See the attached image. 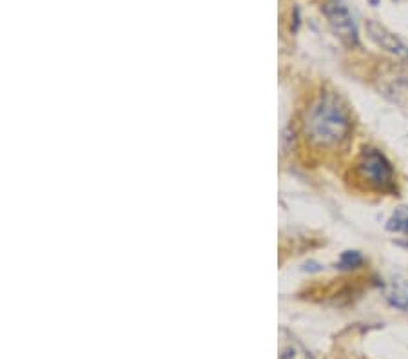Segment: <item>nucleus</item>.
Wrapping results in <instances>:
<instances>
[{"mask_svg":"<svg viewBox=\"0 0 408 359\" xmlns=\"http://www.w3.org/2000/svg\"><path fill=\"white\" fill-rule=\"evenodd\" d=\"M350 129L352 124L347 109L333 95L321 96L310 108L305 122L307 138L321 147L340 145L343 140H347Z\"/></svg>","mask_w":408,"mask_h":359,"instance_id":"1","label":"nucleus"},{"mask_svg":"<svg viewBox=\"0 0 408 359\" xmlns=\"http://www.w3.org/2000/svg\"><path fill=\"white\" fill-rule=\"evenodd\" d=\"M357 172L368 185L376 189H388L394 184V169L383 152L377 149H365L357 158Z\"/></svg>","mask_w":408,"mask_h":359,"instance_id":"2","label":"nucleus"},{"mask_svg":"<svg viewBox=\"0 0 408 359\" xmlns=\"http://www.w3.org/2000/svg\"><path fill=\"white\" fill-rule=\"evenodd\" d=\"M323 13L327 16V22L333 29L334 35L348 48L360 44V35H357L356 22L348 11L347 6L341 0H327L323 4Z\"/></svg>","mask_w":408,"mask_h":359,"instance_id":"3","label":"nucleus"},{"mask_svg":"<svg viewBox=\"0 0 408 359\" xmlns=\"http://www.w3.org/2000/svg\"><path fill=\"white\" fill-rule=\"evenodd\" d=\"M367 31L368 36L376 42L380 48H383L385 51L392 53V55L401 56V58H408V48L394 35L392 31H388L385 26L377 24L374 20H368L367 22Z\"/></svg>","mask_w":408,"mask_h":359,"instance_id":"4","label":"nucleus"},{"mask_svg":"<svg viewBox=\"0 0 408 359\" xmlns=\"http://www.w3.org/2000/svg\"><path fill=\"white\" fill-rule=\"evenodd\" d=\"M387 299L392 307L408 311V281L404 279H394L387 287Z\"/></svg>","mask_w":408,"mask_h":359,"instance_id":"5","label":"nucleus"},{"mask_svg":"<svg viewBox=\"0 0 408 359\" xmlns=\"http://www.w3.org/2000/svg\"><path fill=\"white\" fill-rule=\"evenodd\" d=\"M387 229L390 232H401V234H408V205H399L392 216L388 218Z\"/></svg>","mask_w":408,"mask_h":359,"instance_id":"6","label":"nucleus"},{"mask_svg":"<svg viewBox=\"0 0 408 359\" xmlns=\"http://www.w3.org/2000/svg\"><path fill=\"white\" fill-rule=\"evenodd\" d=\"M281 359H313L310 358V354H308L307 350H305L303 347H301L298 341H291V343H285L283 347H281V354H280Z\"/></svg>","mask_w":408,"mask_h":359,"instance_id":"7","label":"nucleus"},{"mask_svg":"<svg viewBox=\"0 0 408 359\" xmlns=\"http://www.w3.org/2000/svg\"><path fill=\"white\" fill-rule=\"evenodd\" d=\"M361 264H363V256H361L360 252L347 251L341 254L340 261H338V267H340L341 271H350V269H357Z\"/></svg>","mask_w":408,"mask_h":359,"instance_id":"8","label":"nucleus"},{"mask_svg":"<svg viewBox=\"0 0 408 359\" xmlns=\"http://www.w3.org/2000/svg\"><path fill=\"white\" fill-rule=\"evenodd\" d=\"M370 2H372V4H374V6H376V4H377V0H370Z\"/></svg>","mask_w":408,"mask_h":359,"instance_id":"9","label":"nucleus"}]
</instances>
